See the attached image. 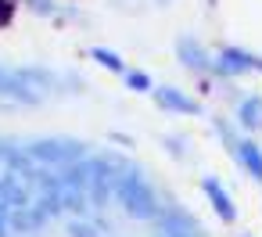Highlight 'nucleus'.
<instances>
[{"label":"nucleus","mask_w":262,"mask_h":237,"mask_svg":"<svg viewBox=\"0 0 262 237\" xmlns=\"http://www.w3.org/2000/svg\"><path fill=\"white\" fill-rule=\"evenodd\" d=\"M237 122L244 130H262V97L258 94H251L237 104Z\"/></svg>","instance_id":"8"},{"label":"nucleus","mask_w":262,"mask_h":237,"mask_svg":"<svg viewBox=\"0 0 262 237\" xmlns=\"http://www.w3.org/2000/svg\"><path fill=\"white\" fill-rule=\"evenodd\" d=\"M212 72L219 76H244V72H255V54L241 51V47H223L215 58H212Z\"/></svg>","instance_id":"2"},{"label":"nucleus","mask_w":262,"mask_h":237,"mask_svg":"<svg viewBox=\"0 0 262 237\" xmlns=\"http://www.w3.org/2000/svg\"><path fill=\"white\" fill-rule=\"evenodd\" d=\"M233 158H237V162H241V165H244V169L262 183V151H258V144H255V140H241V144H237V151H233Z\"/></svg>","instance_id":"7"},{"label":"nucleus","mask_w":262,"mask_h":237,"mask_svg":"<svg viewBox=\"0 0 262 237\" xmlns=\"http://www.w3.org/2000/svg\"><path fill=\"white\" fill-rule=\"evenodd\" d=\"M112 187H115L119 205H122L133 219H155V216L162 212V208H158V198H155L151 180H147L137 165H119V162H115Z\"/></svg>","instance_id":"1"},{"label":"nucleus","mask_w":262,"mask_h":237,"mask_svg":"<svg viewBox=\"0 0 262 237\" xmlns=\"http://www.w3.org/2000/svg\"><path fill=\"white\" fill-rule=\"evenodd\" d=\"M176 54H180V61H183L187 69H194V72H212V58H208V51H205L194 36H183V40L176 44Z\"/></svg>","instance_id":"6"},{"label":"nucleus","mask_w":262,"mask_h":237,"mask_svg":"<svg viewBox=\"0 0 262 237\" xmlns=\"http://www.w3.org/2000/svg\"><path fill=\"white\" fill-rule=\"evenodd\" d=\"M255 72H262V58H255Z\"/></svg>","instance_id":"15"},{"label":"nucleus","mask_w":262,"mask_h":237,"mask_svg":"<svg viewBox=\"0 0 262 237\" xmlns=\"http://www.w3.org/2000/svg\"><path fill=\"white\" fill-rule=\"evenodd\" d=\"M11 18H15V0H0V29L11 26Z\"/></svg>","instance_id":"12"},{"label":"nucleus","mask_w":262,"mask_h":237,"mask_svg":"<svg viewBox=\"0 0 262 237\" xmlns=\"http://www.w3.org/2000/svg\"><path fill=\"white\" fill-rule=\"evenodd\" d=\"M126 87H129L133 94H155V83H151V76H147V72H140V69L126 72Z\"/></svg>","instance_id":"10"},{"label":"nucleus","mask_w":262,"mask_h":237,"mask_svg":"<svg viewBox=\"0 0 262 237\" xmlns=\"http://www.w3.org/2000/svg\"><path fill=\"white\" fill-rule=\"evenodd\" d=\"M155 101H158V108L176 112V115H201V104L176 87H155Z\"/></svg>","instance_id":"4"},{"label":"nucleus","mask_w":262,"mask_h":237,"mask_svg":"<svg viewBox=\"0 0 262 237\" xmlns=\"http://www.w3.org/2000/svg\"><path fill=\"white\" fill-rule=\"evenodd\" d=\"M90 58H94L101 69H108V72H122V76H126V61H122L115 51H108V47H94Z\"/></svg>","instance_id":"9"},{"label":"nucleus","mask_w":262,"mask_h":237,"mask_svg":"<svg viewBox=\"0 0 262 237\" xmlns=\"http://www.w3.org/2000/svg\"><path fill=\"white\" fill-rule=\"evenodd\" d=\"M0 226H4V219H0Z\"/></svg>","instance_id":"17"},{"label":"nucleus","mask_w":262,"mask_h":237,"mask_svg":"<svg viewBox=\"0 0 262 237\" xmlns=\"http://www.w3.org/2000/svg\"><path fill=\"white\" fill-rule=\"evenodd\" d=\"M158 4H165V0H158Z\"/></svg>","instance_id":"16"},{"label":"nucleus","mask_w":262,"mask_h":237,"mask_svg":"<svg viewBox=\"0 0 262 237\" xmlns=\"http://www.w3.org/2000/svg\"><path fill=\"white\" fill-rule=\"evenodd\" d=\"M29 155L40 158V162H76L79 165L83 144H76V140H40V144L29 147Z\"/></svg>","instance_id":"3"},{"label":"nucleus","mask_w":262,"mask_h":237,"mask_svg":"<svg viewBox=\"0 0 262 237\" xmlns=\"http://www.w3.org/2000/svg\"><path fill=\"white\" fill-rule=\"evenodd\" d=\"M69 233H72V237H97V226H94V223L76 219V223H69Z\"/></svg>","instance_id":"11"},{"label":"nucleus","mask_w":262,"mask_h":237,"mask_svg":"<svg viewBox=\"0 0 262 237\" xmlns=\"http://www.w3.org/2000/svg\"><path fill=\"white\" fill-rule=\"evenodd\" d=\"M201 190L208 194V201H212V208H215V216L223 223H233L237 219V205H233V198L223 190V183L215 176H201Z\"/></svg>","instance_id":"5"},{"label":"nucleus","mask_w":262,"mask_h":237,"mask_svg":"<svg viewBox=\"0 0 262 237\" xmlns=\"http://www.w3.org/2000/svg\"><path fill=\"white\" fill-rule=\"evenodd\" d=\"M33 8L36 11H51V0H33Z\"/></svg>","instance_id":"14"},{"label":"nucleus","mask_w":262,"mask_h":237,"mask_svg":"<svg viewBox=\"0 0 262 237\" xmlns=\"http://www.w3.org/2000/svg\"><path fill=\"white\" fill-rule=\"evenodd\" d=\"M165 151H169V155H176V158H183V140H172V137H165Z\"/></svg>","instance_id":"13"}]
</instances>
